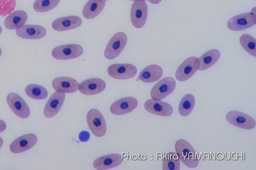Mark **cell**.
<instances>
[{
    "mask_svg": "<svg viewBox=\"0 0 256 170\" xmlns=\"http://www.w3.org/2000/svg\"><path fill=\"white\" fill-rule=\"evenodd\" d=\"M16 30V35L23 39H40L46 33V29L43 26L36 24H24Z\"/></svg>",
    "mask_w": 256,
    "mask_h": 170,
    "instance_id": "15",
    "label": "cell"
},
{
    "mask_svg": "<svg viewBox=\"0 0 256 170\" xmlns=\"http://www.w3.org/2000/svg\"><path fill=\"white\" fill-rule=\"evenodd\" d=\"M37 141L38 138L36 135L26 134L13 141L10 146V150L12 153H21L32 148Z\"/></svg>",
    "mask_w": 256,
    "mask_h": 170,
    "instance_id": "12",
    "label": "cell"
},
{
    "mask_svg": "<svg viewBox=\"0 0 256 170\" xmlns=\"http://www.w3.org/2000/svg\"><path fill=\"white\" fill-rule=\"evenodd\" d=\"M138 105V100L132 97H126L114 102L110 107V112L115 115H122L134 110Z\"/></svg>",
    "mask_w": 256,
    "mask_h": 170,
    "instance_id": "13",
    "label": "cell"
},
{
    "mask_svg": "<svg viewBox=\"0 0 256 170\" xmlns=\"http://www.w3.org/2000/svg\"><path fill=\"white\" fill-rule=\"evenodd\" d=\"M137 68L130 63L113 64L108 68V73L112 78L125 80L134 77L137 73Z\"/></svg>",
    "mask_w": 256,
    "mask_h": 170,
    "instance_id": "10",
    "label": "cell"
},
{
    "mask_svg": "<svg viewBox=\"0 0 256 170\" xmlns=\"http://www.w3.org/2000/svg\"><path fill=\"white\" fill-rule=\"evenodd\" d=\"M6 122L0 119V133L3 132L6 129Z\"/></svg>",
    "mask_w": 256,
    "mask_h": 170,
    "instance_id": "32",
    "label": "cell"
},
{
    "mask_svg": "<svg viewBox=\"0 0 256 170\" xmlns=\"http://www.w3.org/2000/svg\"><path fill=\"white\" fill-rule=\"evenodd\" d=\"M86 120L92 133L96 137H101L106 131V124L102 113L98 110L92 109L87 113Z\"/></svg>",
    "mask_w": 256,
    "mask_h": 170,
    "instance_id": "4",
    "label": "cell"
},
{
    "mask_svg": "<svg viewBox=\"0 0 256 170\" xmlns=\"http://www.w3.org/2000/svg\"><path fill=\"white\" fill-rule=\"evenodd\" d=\"M27 19L28 14L26 12L18 10L9 14L4 20V24L8 29H16L24 25Z\"/></svg>",
    "mask_w": 256,
    "mask_h": 170,
    "instance_id": "21",
    "label": "cell"
},
{
    "mask_svg": "<svg viewBox=\"0 0 256 170\" xmlns=\"http://www.w3.org/2000/svg\"><path fill=\"white\" fill-rule=\"evenodd\" d=\"M66 95L64 93L55 92L50 98L44 110V116L51 118L55 116L61 109L64 101Z\"/></svg>",
    "mask_w": 256,
    "mask_h": 170,
    "instance_id": "16",
    "label": "cell"
},
{
    "mask_svg": "<svg viewBox=\"0 0 256 170\" xmlns=\"http://www.w3.org/2000/svg\"><path fill=\"white\" fill-rule=\"evenodd\" d=\"M106 87L105 81L100 78L86 79L79 84L80 92L86 95H92L102 92Z\"/></svg>",
    "mask_w": 256,
    "mask_h": 170,
    "instance_id": "17",
    "label": "cell"
},
{
    "mask_svg": "<svg viewBox=\"0 0 256 170\" xmlns=\"http://www.w3.org/2000/svg\"><path fill=\"white\" fill-rule=\"evenodd\" d=\"M220 56L219 50L212 49L203 54L199 58L198 70H205L216 63Z\"/></svg>",
    "mask_w": 256,
    "mask_h": 170,
    "instance_id": "24",
    "label": "cell"
},
{
    "mask_svg": "<svg viewBox=\"0 0 256 170\" xmlns=\"http://www.w3.org/2000/svg\"><path fill=\"white\" fill-rule=\"evenodd\" d=\"M78 138L82 142H87L90 138V134L88 131H82L79 134Z\"/></svg>",
    "mask_w": 256,
    "mask_h": 170,
    "instance_id": "31",
    "label": "cell"
},
{
    "mask_svg": "<svg viewBox=\"0 0 256 170\" xmlns=\"http://www.w3.org/2000/svg\"><path fill=\"white\" fill-rule=\"evenodd\" d=\"M121 155L112 154L98 158L94 162V167L98 170H106L116 168L122 162Z\"/></svg>",
    "mask_w": 256,
    "mask_h": 170,
    "instance_id": "20",
    "label": "cell"
},
{
    "mask_svg": "<svg viewBox=\"0 0 256 170\" xmlns=\"http://www.w3.org/2000/svg\"><path fill=\"white\" fill-rule=\"evenodd\" d=\"M176 86V81L173 78H164L152 87L150 92V97L154 100H162L172 94Z\"/></svg>",
    "mask_w": 256,
    "mask_h": 170,
    "instance_id": "5",
    "label": "cell"
},
{
    "mask_svg": "<svg viewBox=\"0 0 256 170\" xmlns=\"http://www.w3.org/2000/svg\"><path fill=\"white\" fill-rule=\"evenodd\" d=\"M148 0L149 2H150V3H152V4H158L162 1V0Z\"/></svg>",
    "mask_w": 256,
    "mask_h": 170,
    "instance_id": "33",
    "label": "cell"
},
{
    "mask_svg": "<svg viewBox=\"0 0 256 170\" xmlns=\"http://www.w3.org/2000/svg\"><path fill=\"white\" fill-rule=\"evenodd\" d=\"M256 23V7L250 12H246L235 15L227 22L228 28L232 31L242 30L253 26Z\"/></svg>",
    "mask_w": 256,
    "mask_h": 170,
    "instance_id": "2",
    "label": "cell"
},
{
    "mask_svg": "<svg viewBox=\"0 0 256 170\" xmlns=\"http://www.w3.org/2000/svg\"><path fill=\"white\" fill-rule=\"evenodd\" d=\"M3 143H4L3 139L1 137H0V149L2 148V147L3 145Z\"/></svg>",
    "mask_w": 256,
    "mask_h": 170,
    "instance_id": "34",
    "label": "cell"
},
{
    "mask_svg": "<svg viewBox=\"0 0 256 170\" xmlns=\"http://www.w3.org/2000/svg\"><path fill=\"white\" fill-rule=\"evenodd\" d=\"M2 29L1 26H0V34L2 33Z\"/></svg>",
    "mask_w": 256,
    "mask_h": 170,
    "instance_id": "35",
    "label": "cell"
},
{
    "mask_svg": "<svg viewBox=\"0 0 256 170\" xmlns=\"http://www.w3.org/2000/svg\"><path fill=\"white\" fill-rule=\"evenodd\" d=\"M176 153L182 162L188 168L194 169L199 164L197 153L193 147L184 139H179L175 143Z\"/></svg>",
    "mask_w": 256,
    "mask_h": 170,
    "instance_id": "1",
    "label": "cell"
},
{
    "mask_svg": "<svg viewBox=\"0 0 256 170\" xmlns=\"http://www.w3.org/2000/svg\"><path fill=\"white\" fill-rule=\"evenodd\" d=\"M144 108L150 113L163 117L170 116L174 112L172 107L168 103L153 99L146 100Z\"/></svg>",
    "mask_w": 256,
    "mask_h": 170,
    "instance_id": "14",
    "label": "cell"
},
{
    "mask_svg": "<svg viewBox=\"0 0 256 170\" xmlns=\"http://www.w3.org/2000/svg\"><path fill=\"white\" fill-rule=\"evenodd\" d=\"M60 0H36L33 3L34 9L38 12H44L56 7Z\"/></svg>",
    "mask_w": 256,
    "mask_h": 170,
    "instance_id": "29",
    "label": "cell"
},
{
    "mask_svg": "<svg viewBox=\"0 0 256 170\" xmlns=\"http://www.w3.org/2000/svg\"><path fill=\"white\" fill-rule=\"evenodd\" d=\"M198 58L190 56L186 58L177 69L175 77L178 81L183 82L189 79L198 70Z\"/></svg>",
    "mask_w": 256,
    "mask_h": 170,
    "instance_id": "9",
    "label": "cell"
},
{
    "mask_svg": "<svg viewBox=\"0 0 256 170\" xmlns=\"http://www.w3.org/2000/svg\"><path fill=\"white\" fill-rule=\"evenodd\" d=\"M163 74L162 68L156 64L147 66L140 72L139 79L146 83H152L160 79Z\"/></svg>",
    "mask_w": 256,
    "mask_h": 170,
    "instance_id": "22",
    "label": "cell"
},
{
    "mask_svg": "<svg viewBox=\"0 0 256 170\" xmlns=\"http://www.w3.org/2000/svg\"><path fill=\"white\" fill-rule=\"evenodd\" d=\"M148 13V5L145 1H134L130 10V20L132 25L136 28L142 27L146 23Z\"/></svg>",
    "mask_w": 256,
    "mask_h": 170,
    "instance_id": "8",
    "label": "cell"
},
{
    "mask_svg": "<svg viewBox=\"0 0 256 170\" xmlns=\"http://www.w3.org/2000/svg\"></svg>",
    "mask_w": 256,
    "mask_h": 170,
    "instance_id": "38",
    "label": "cell"
},
{
    "mask_svg": "<svg viewBox=\"0 0 256 170\" xmlns=\"http://www.w3.org/2000/svg\"><path fill=\"white\" fill-rule=\"evenodd\" d=\"M6 102L12 111L18 117L26 119L30 115V108L25 101L18 94L9 93L6 97Z\"/></svg>",
    "mask_w": 256,
    "mask_h": 170,
    "instance_id": "11",
    "label": "cell"
},
{
    "mask_svg": "<svg viewBox=\"0 0 256 170\" xmlns=\"http://www.w3.org/2000/svg\"><path fill=\"white\" fill-rule=\"evenodd\" d=\"M195 102V98L192 94H186L182 98L179 104V114L184 117L188 116L193 110Z\"/></svg>",
    "mask_w": 256,
    "mask_h": 170,
    "instance_id": "26",
    "label": "cell"
},
{
    "mask_svg": "<svg viewBox=\"0 0 256 170\" xmlns=\"http://www.w3.org/2000/svg\"><path fill=\"white\" fill-rule=\"evenodd\" d=\"M129 0L134 1H138V0H144V1H145V0Z\"/></svg>",
    "mask_w": 256,
    "mask_h": 170,
    "instance_id": "36",
    "label": "cell"
},
{
    "mask_svg": "<svg viewBox=\"0 0 256 170\" xmlns=\"http://www.w3.org/2000/svg\"><path fill=\"white\" fill-rule=\"evenodd\" d=\"M16 0H0V15L6 16L15 8Z\"/></svg>",
    "mask_w": 256,
    "mask_h": 170,
    "instance_id": "30",
    "label": "cell"
},
{
    "mask_svg": "<svg viewBox=\"0 0 256 170\" xmlns=\"http://www.w3.org/2000/svg\"><path fill=\"white\" fill-rule=\"evenodd\" d=\"M82 24L80 17L70 15L55 19L52 23V28L58 31H67L80 27Z\"/></svg>",
    "mask_w": 256,
    "mask_h": 170,
    "instance_id": "18",
    "label": "cell"
},
{
    "mask_svg": "<svg viewBox=\"0 0 256 170\" xmlns=\"http://www.w3.org/2000/svg\"><path fill=\"white\" fill-rule=\"evenodd\" d=\"M1 54H2V49L0 47V56Z\"/></svg>",
    "mask_w": 256,
    "mask_h": 170,
    "instance_id": "37",
    "label": "cell"
},
{
    "mask_svg": "<svg viewBox=\"0 0 256 170\" xmlns=\"http://www.w3.org/2000/svg\"><path fill=\"white\" fill-rule=\"evenodd\" d=\"M162 170H180V161L176 154L170 152L165 155L162 162Z\"/></svg>",
    "mask_w": 256,
    "mask_h": 170,
    "instance_id": "27",
    "label": "cell"
},
{
    "mask_svg": "<svg viewBox=\"0 0 256 170\" xmlns=\"http://www.w3.org/2000/svg\"><path fill=\"white\" fill-rule=\"evenodd\" d=\"M240 43L248 53L256 56V40L254 37L248 34H242L240 37Z\"/></svg>",
    "mask_w": 256,
    "mask_h": 170,
    "instance_id": "28",
    "label": "cell"
},
{
    "mask_svg": "<svg viewBox=\"0 0 256 170\" xmlns=\"http://www.w3.org/2000/svg\"><path fill=\"white\" fill-rule=\"evenodd\" d=\"M105 5L106 0H89L82 9V15L86 19H92L102 11Z\"/></svg>",
    "mask_w": 256,
    "mask_h": 170,
    "instance_id": "23",
    "label": "cell"
},
{
    "mask_svg": "<svg viewBox=\"0 0 256 170\" xmlns=\"http://www.w3.org/2000/svg\"><path fill=\"white\" fill-rule=\"evenodd\" d=\"M128 41L126 34L123 32L116 33L108 43L104 52V57L109 60L116 58L122 52Z\"/></svg>",
    "mask_w": 256,
    "mask_h": 170,
    "instance_id": "3",
    "label": "cell"
},
{
    "mask_svg": "<svg viewBox=\"0 0 256 170\" xmlns=\"http://www.w3.org/2000/svg\"><path fill=\"white\" fill-rule=\"evenodd\" d=\"M83 52L82 47L77 44H68L54 47L52 51V56L58 60H68L80 56Z\"/></svg>",
    "mask_w": 256,
    "mask_h": 170,
    "instance_id": "6",
    "label": "cell"
},
{
    "mask_svg": "<svg viewBox=\"0 0 256 170\" xmlns=\"http://www.w3.org/2000/svg\"><path fill=\"white\" fill-rule=\"evenodd\" d=\"M25 92L29 97L36 100H43L48 96V92L44 87L34 84L27 85Z\"/></svg>",
    "mask_w": 256,
    "mask_h": 170,
    "instance_id": "25",
    "label": "cell"
},
{
    "mask_svg": "<svg viewBox=\"0 0 256 170\" xmlns=\"http://www.w3.org/2000/svg\"><path fill=\"white\" fill-rule=\"evenodd\" d=\"M52 86L57 92L72 93L78 90L79 83L72 78L63 76L54 79Z\"/></svg>",
    "mask_w": 256,
    "mask_h": 170,
    "instance_id": "19",
    "label": "cell"
},
{
    "mask_svg": "<svg viewBox=\"0 0 256 170\" xmlns=\"http://www.w3.org/2000/svg\"><path fill=\"white\" fill-rule=\"evenodd\" d=\"M226 121L237 127L252 130L256 125L254 119L247 114L238 111H230L226 116Z\"/></svg>",
    "mask_w": 256,
    "mask_h": 170,
    "instance_id": "7",
    "label": "cell"
}]
</instances>
